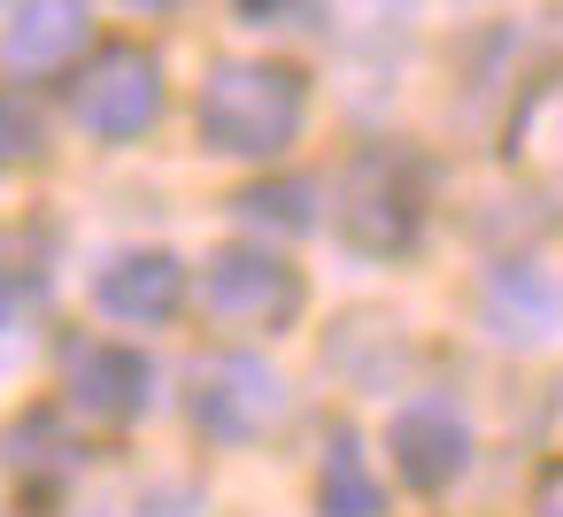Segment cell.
<instances>
[{
  "mask_svg": "<svg viewBox=\"0 0 563 517\" xmlns=\"http://www.w3.org/2000/svg\"><path fill=\"white\" fill-rule=\"evenodd\" d=\"M0 9H9V0H0Z\"/></svg>",
  "mask_w": 563,
  "mask_h": 517,
  "instance_id": "18",
  "label": "cell"
},
{
  "mask_svg": "<svg viewBox=\"0 0 563 517\" xmlns=\"http://www.w3.org/2000/svg\"><path fill=\"white\" fill-rule=\"evenodd\" d=\"M93 40V0H9L0 24V70L9 78H55Z\"/></svg>",
  "mask_w": 563,
  "mask_h": 517,
  "instance_id": "9",
  "label": "cell"
},
{
  "mask_svg": "<svg viewBox=\"0 0 563 517\" xmlns=\"http://www.w3.org/2000/svg\"><path fill=\"white\" fill-rule=\"evenodd\" d=\"M163 109H170L163 63H155L147 47H132V40L93 47V55L78 63V78H70V117H78V132H93L101 147H124V140H140V132H155Z\"/></svg>",
  "mask_w": 563,
  "mask_h": 517,
  "instance_id": "3",
  "label": "cell"
},
{
  "mask_svg": "<svg viewBox=\"0 0 563 517\" xmlns=\"http://www.w3.org/2000/svg\"><path fill=\"white\" fill-rule=\"evenodd\" d=\"M509 163H525L532 178H555V186H563V78H555V86H532V94L517 101Z\"/></svg>",
  "mask_w": 563,
  "mask_h": 517,
  "instance_id": "12",
  "label": "cell"
},
{
  "mask_svg": "<svg viewBox=\"0 0 563 517\" xmlns=\"http://www.w3.org/2000/svg\"><path fill=\"white\" fill-rule=\"evenodd\" d=\"M478 324L501 340V348H548L563 332V278L540 271V263H494L486 286H478Z\"/></svg>",
  "mask_w": 563,
  "mask_h": 517,
  "instance_id": "10",
  "label": "cell"
},
{
  "mask_svg": "<svg viewBox=\"0 0 563 517\" xmlns=\"http://www.w3.org/2000/svg\"><path fill=\"white\" fill-rule=\"evenodd\" d=\"M186 294H194V271H186L170 248H117V255L93 271V309H101L109 324L155 332V324H170V317L186 309Z\"/></svg>",
  "mask_w": 563,
  "mask_h": 517,
  "instance_id": "6",
  "label": "cell"
},
{
  "mask_svg": "<svg viewBox=\"0 0 563 517\" xmlns=\"http://www.w3.org/2000/svg\"><path fill=\"white\" fill-rule=\"evenodd\" d=\"M47 147V124L24 94H0V170H16V163H40Z\"/></svg>",
  "mask_w": 563,
  "mask_h": 517,
  "instance_id": "14",
  "label": "cell"
},
{
  "mask_svg": "<svg viewBox=\"0 0 563 517\" xmlns=\"http://www.w3.org/2000/svg\"><path fill=\"white\" fill-rule=\"evenodd\" d=\"M317 517H386V486L355 440V425H332L324 463H317Z\"/></svg>",
  "mask_w": 563,
  "mask_h": 517,
  "instance_id": "11",
  "label": "cell"
},
{
  "mask_svg": "<svg viewBox=\"0 0 563 517\" xmlns=\"http://www.w3.org/2000/svg\"><path fill=\"white\" fill-rule=\"evenodd\" d=\"M301 271L271 240H224L201 263V309L232 332H286L301 317Z\"/></svg>",
  "mask_w": 563,
  "mask_h": 517,
  "instance_id": "4",
  "label": "cell"
},
{
  "mask_svg": "<svg viewBox=\"0 0 563 517\" xmlns=\"http://www.w3.org/2000/svg\"><path fill=\"white\" fill-rule=\"evenodd\" d=\"M386 455H394V471L417 494H448L471 471V425H463L455 402H432V394L424 402H401L394 425H386Z\"/></svg>",
  "mask_w": 563,
  "mask_h": 517,
  "instance_id": "7",
  "label": "cell"
},
{
  "mask_svg": "<svg viewBox=\"0 0 563 517\" xmlns=\"http://www.w3.org/2000/svg\"><path fill=\"white\" fill-rule=\"evenodd\" d=\"M186 409H194V432H209L224 448H247V440L286 425V378L263 355L224 348V355H201L186 371Z\"/></svg>",
  "mask_w": 563,
  "mask_h": 517,
  "instance_id": "5",
  "label": "cell"
},
{
  "mask_svg": "<svg viewBox=\"0 0 563 517\" xmlns=\"http://www.w3.org/2000/svg\"><path fill=\"white\" fill-rule=\"evenodd\" d=\"M63 394H70V409L86 425H140L155 409V363L140 348H124V340H93V348L70 355Z\"/></svg>",
  "mask_w": 563,
  "mask_h": 517,
  "instance_id": "8",
  "label": "cell"
},
{
  "mask_svg": "<svg viewBox=\"0 0 563 517\" xmlns=\"http://www.w3.org/2000/svg\"><path fill=\"white\" fill-rule=\"evenodd\" d=\"M117 9H132V16H163V9H178V0H117Z\"/></svg>",
  "mask_w": 563,
  "mask_h": 517,
  "instance_id": "16",
  "label": "cell"
},
{
  "mask_svg": "<svg viewBox=\"0 0 563 517\" xmlns=\"http://www.w3.org/2000/svg\"><path fill=\"white\" fill-rule=\"evenodd\" d=\"M424 217H432V186H424L417 147L371 140V147H355V155L340 163V178H332V232H340L355 255H371V263L417 255Z\"/></svg>",
  "mask_w": 563,
  "mask_h": 517,
  "instance_id": "2",
  "label": "cell"
},
{
  "mask_svg": "<svg viewBox=\"0 0 563 517\" xmlns=\"http://www.w3.org/2000/svg\"><path fill=\"white\" fill-rule=\"evenodd\" d=\"M309 124V78L278 55H224L209 63L201 94H194V132L209 155L232 163H271L301 140Z\"/></svg>",
  "mask_w": 563,
  "mask_h": 517,
  "instance_id": "1",
  "label": "cell"
},
{
  "mask_svg": "<svg viewBox=\"0 0 563 517\" xmlns=\"http://www.w3.org/2000/svg\"><path fill=\"white\" fill-rule=\"evenodd\" d=\"M232 9L255 32H317L324 24V0H232Z\"/></svg>",
  "mask_w": 563,
  "mask_h": 517,
  "instance_id": "15",
  "label": "cell"
},
{
  "mask_svg": "<svg viewBox=\"0 0 563 517\" xmlns=\"http://www.w3.org/2000/svg\"><path fill=\"white\" fill-rule=\"evenodd\" d=\"M232 209H240L255 232H278V240L317 232V186H309V178H263V186H247Z\"/></svg>",
  "mask_w": 563,
  "mask_h": 517,
  "instance_id": "13",
  "label": "cell"
},
{
  "mask_svg": "<svg viewBox=\"0 0 563 517\" xmlns=\"http://www.w3.org/2000/svg\"><path fill=\"white\" fill-rule=\"evenodd\" d=\"M540 517H563V502H555V509H540Z\"/></svg>",
  "mask_w": 563,
  "mask_h": 517,
  "instance_id": "17",
  "label": "cell"
}]
</instances>
